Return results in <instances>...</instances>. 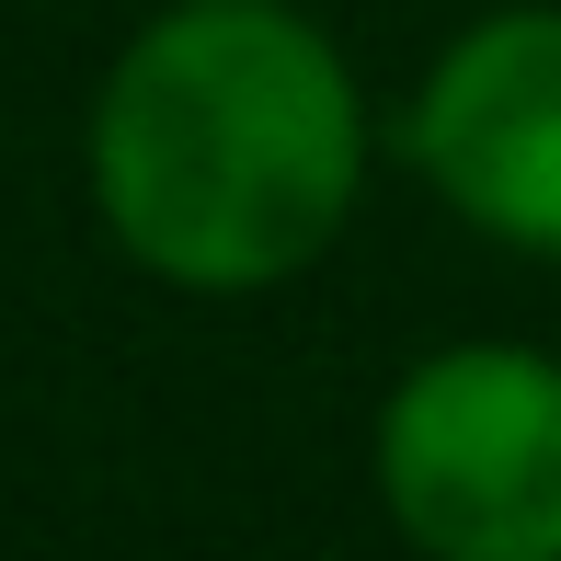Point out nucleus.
<instances>
[{
  "instance_id": "1",
  "label": "nucleus",
  "mask_w": 561,
  "mask_h": 561,
  "mask_svg": "<svg viewBox=\"0 0 561 561\" xmlns=\"http://www.w3.org/2000/svg\"><path fill=\"white\" fill-rule=\"evenodd\" d=\"M92 218L184 298H264L367 195V92L287 0H172L115 46L81 126Z\"/></svg>"
},
{
  "instance_id": "3",
  "label": "nucleus",
  "mask_w": 561,
  "mask_h": 561,
  "mask_svg": "<svg viewBox=\"0 0 561 561\" xmlns=\"http://www.w3.org/2000/svg\"><path fill=\"white\" fill-rule=\"evenodd\" d=\"M401 161L481 241L561 264V0L458 23L401 104Z\"/></svg>"
},
{
  "instance_id": "2",
  "label": "nucleus",
  "mask_w": 561,
  "mask_h": 561,
  "mask_svg": "<svg viewBox=\"0 0 561 561\" xmlns=\"http://www.w3.org/2000/svg\"><path fill=\"white\" fill-rule=\"evenodd\" d=\"M378 504L436 561H561V355H413L378 401Z\"/></svg>"
}]
</instances>
